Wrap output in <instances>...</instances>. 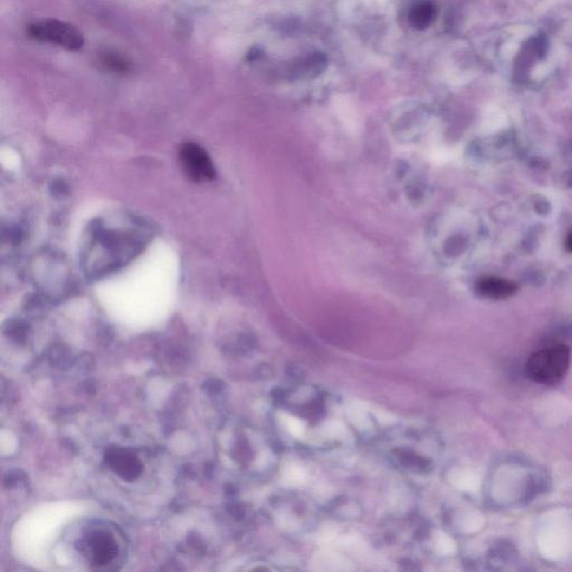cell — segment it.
I'll use <instances>...</instances> for the list:
<instances>
[{
	"label": "cell",
	"mask_w": 572,
	"mask_h": 572,
	"mask_svg": "<svg viewBox=\"0 0 572 572\" xmlns=\"http://www.w3.org/2000/svg\"><path fill=\"white\" fill-rule=\"evenodd\" d=\"M571 361L569 346L556 344L534 352L526 365V376L534 382L553 386L561 382Z\"/></svg>",
	"instance_id": "6da1fadb"
},
{
	"label": "cell",
	"mask_w": 572,
	"mask_h": 572,
	"mask_svg": "<svg viewBox=\"0 0 572 572\" xmlns=\"http://www.w3.org/2000/svg\"><path fill=\"white\" fill-rule=\"evenodd\" d=\"M28 33L39 41H49L70 51L81 48L84 43L83 35L77 27L60 20H41L30 25Z\"/></svg>",
	"instance_id": "7a4b0ae2"
},
{
	"label": "cell",
	"mask_w": 572,
	"mask_h": 572,
	"mask_svg": "<svg viewBox=\"0 0 572 572\" xmlns=\"http://www.w3.org/2000/svg\"><path fill=\"white\" fill-rule=\"evenodd\" d=\"M179 161L187 177L195 183L209 181L216 171L207 152L194 143H186L180 149Z\"/></svg>",
	"instance_id": "3957f363"
},
{
	"label": "cell",
	"mask_w": 572,
	"mask_h": 572,
	"mask_svg": "<svg viewBox=\"0 0 572 572\" xmlns=\"http://www.w3.org/2000/svg\"><path fill=\"white\" fill-rule=\"evenodd\" d=\"M105 462L115 474L129 482L136 480L141 474L142 464L139 458L130 450L120 447L109 448L105 454Z\"/></svg>",
	"instance_id": "277c9868"
},
{
	"label": "cell",
	"mask_w": 572,
	"mask_h": 572,
	"mask_svg": "<svg viewBox=\"0 0 572 572\" xmlns=\"http://www.w3.org/2000/svg\"><path fill=\"white\" fill-rule=\"evenodd\" d=\"M476 290L479 294L482 297L502 300L514 294L518 286L513 282L507 281L499 278H482L477 281Z\"/></svg>",
	"instance_id": "5b68a950"
},
{
	"label": "cell",
	"mask_w": 572,
	"mask_h": 572,
	"mask_svg": "<svg viewBox=\"0 0 572 572\" xmlns=\"http://www.w3.org/2000/svg\"><path fill=\"white\" fill-rule=\"evenodd\" d=\"M89 545L92 549L93 561L98 566L109 564L117 556V543L105 532H96L90 538Z\"/></svg>",
	"instance_id": "8992f818"
},
{
	"label": "cell",
	"mask_w": 572,
	"mask_h": 572,
	"mask_svg": "<svg viewBox=\"0 0 572 572\" xmlns=\"http://www.w3.org/2000/svg\"><path fill=\"white\" fill-rule=\"evenodd\" d=\"M433 18L434 6L428 0H422L415 4L409 14V20L416 30H425L429 26Z\"/></svg>",
	"instance_id": "52a82bcc"
},
{
	"label": "cell",
	"mask_w": 572,
	"mask_h": 572,
	"mask_svg": "<svg viewBox=\"0 0 572 572\" xmlns=\"http://www.w3.org/2000/svg\"><path fill=\"white\" fill-rule=\"evenodd\" d=\"M223 382H219L217 379H210L208 382H204V389L209 393V395H216V394L221 393V390L223 389Z\"/></svg>",
	"instance_id": "ba28073f"
},
{
	"label": "cell",
	"mask_w": 572,
	"mask_h": 572,
	"mask_svg": "<svg viewBox=\"0 0 572 572\" xmlns=\"http://www.w3.org/2000/svg\"><path fill=\"white\" fill-rule=\"evenodd\" d=\"M566 248H567V251L572 253V233L568 235L567 240H566Z\"/></svg>",
	"instance_id": "9c48e42d"
}]
</instances>
